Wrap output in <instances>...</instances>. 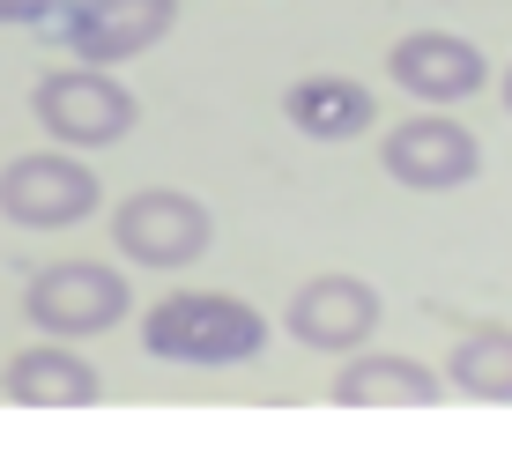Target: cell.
I'll list each match as a JSON object with an SVG mask.
<instances>
[{
    "label": "cell",
    "instance_id": "3957f363",
    "mask_svg": "<svg viewBox=\"0 0 512 460\" xmlns=\"http://www.w3.org/2000/svg\"><path fill=\"white\" fill-rule=\"evenodd\" d=\"M112 245L134 268H193L216 245V216L186 186H141L112 208Z\"/></svg>",
    "mask_w": 512,
    "mask_h": 460
},
{
    "label": "cell",
    "instance_id": "6da1fadb",
    "mask_svg": "<svg viewBox=\"0 0 512 460\" xmlns=\"http://www.w3.org/2000/svg\"><path fill=\"white\" fill-rule=\"evenodd\" d=\"M141 349L193 371L253 364L268 349V312H253L231 290H171L156 297V312H141Z\"/></svg>",
    "mask_w": 512,
    "mask_h": 460
},
{
    "label": "cell",
    "instance_id": "7a4b0ae2",
    "mask_svg": "<svg viewBox=\"0 0 512 460\" xmlns=\"http://www.w3.org/2000/svg\"><path fill=\"white\" fill-rule=\"evenodd\" d=\"M30 112H38V127L60 141V149L82 156V149H112V141H127L134 119H141V104H134V90L112 75V67L75 60V67H60V75H38Z\"/></svg>",
    "mask_w": 512,
    "mask_h": 460
},
{
    "label": "cell",
    "instance_id": "30bf717a",
    "mask_svg": "<svg viewBox=\"0 0 512 460\" xmlns=\"http://www.w3.org/2000/svg\"><path fill=\"white\" fill-rule=\"evenodd\" d=\"M334 409H438L446 401V371L401 357V349H349V364L334 371Z\"/></svg>",
    "mask_w": 512,
    "mask_h": 460
},
{
    "label": "cell",
    "instance_id": "277c9868",
    "mask_svg": "<svg viewBox=\"0 0 512 460\" xmlns=\"http://www.w3.org/2000/svg\"><path fill=\"white\" fill-rule=\"evenodd\" d=\"M23 312L45 334H60V342H82V334H112L119 320H127L134 290H127V275L104 268V260H52V268L30 275Z\"/></svg>",
    "mask_w": 512,
    "mask_h": 460
},
{
    "label": "cell",
    "instance_id": "52a82bcc",
    "mask_svg": "<svg viewBox=\"0 0 512 460\" xmlns=\"http://www.w3.org/2000/svg\"><path fill=\"white\" fill-rule=\"evenodd\" d=\"M282 327H290V342L320 349V357H349L379 334V290L364 275H312L290 290Z\"/></svg>",
    "mask_w": 512,
    "mask_h": 460
},
{
    "label": "cell",
    "instance_id": "ba28073f",
    "mask_svg": "<svg viewBox=\"0 0 512 460\" xmlns=\"http://www.w3.org/2000/svg\"><path fill=\"white\" fill-rule=\"evenodd\" d=\"M179 30V0H75L60 15V38L75 60L90 67H119V60H141Z\"/></svg>",
    "mask_w": 512,
    "mask_h": 460
},
{
    "label": "cell",
    "instance_id": "9a60e30c",
    "mask_svg": "<svg viewBox=\"0 0 512 460\" xmlns=\"http://www.w3.org/2000/svg\"><path fill=\"white\" fill-rule=\"evenodd\" d=\"M505 112H512V75H505Z\"/></svg>",
    "mask_w": 512,
    "mask_h": 460
},
{
    "label": "cell",
    "instance_id": "5bb4252c",
    "mask_svg": "<svg viewBox=\"0 0 512 460\" xmlns=\"http://www.w3.org/2000/svg\"><path fill=\"white\" fill-rule=\"evenodd\" d=\"M60 15V0H0V23H45Z\"/></svg>",
    "mask_w": 512,
    "mask_h": 460
},
{
    "label": "cell",
    "instance_id": "4fadbf2b",
    "mask_svg": "<svg viewBox=\"0 0 512 460\" xmlns=\"http://www.w3.org/2000/svg\"><path fill=\"white\" fill-rule=\"evenodd\" d=\"M446 386L490 409H512V327H468L446 357Z\"/></svg>",
    "mask_w": 512,
    "mask_h": 460
},
{
    "label": "cell",
    "instance_id": "9c48e42d",
    "mask_svg": "<svg viewBox=\"0 0 512 460\" xmlns=\"http://www.w3.org/2000/svg\"><path fill=\"white\" fill-rule=\"evenodd\" d=\"M386 75H394L409 97H423V104H468L475 90H490L483 45L453 38V30H409V38H394Z\"/></svg>",
    "mask_w": 512,
    "mask_h": 460
},
{
    "label": "cell",
    "instance_id": "8fae6325",
    "mask_svg": "<svg viewBox=\"0 0 512 460\" xmlns=\"http://www.w3.org/2000/svg\"><path fill=\"white\" fill-rule=\"evenodd\" d=\"M0 394H8L15 409H90V401L104 394V379H97V364H82L75 349L52 334V342L15 349V357H8Z\"/></svg>",
    "mask_w": 512,
    "mask_h": 460
},
{
    "label": "cell",
    "instance_id": "8992f818",
    "mask_svg": "<svg viewBox=\"0 0 512 460\" xmlns=\"http://www.w3.org/2000/svg\"><path fill=\"white\" fill-rule=\"evenodd\" d=\"M379 164H386V179L409 186V193H453L483 171V141L461 119L423 112V119H401L394 134H379Z\"/></svg>",
    "mask_w": 512,
    "mask_h": 460
},
{
    "label": "cell",
    "instance_id": "5b68a950",
    "mask_svg": "<svg viewBox=\"0 0 512 460\" xmlns=\"http://www.w3.org/2000/svg\"><path fill=\"white\" fill-rule=\"evenodd\" d=\"M97 201H104V186L75 149H30V156H15V164L0 171V216L23 223V230L90 223Z\"/></svg>",
    "mask_w": 512,
    "mask_h": 460
},
{
    "label": "cell",
    "instance_id": "7c38bea8",
    "mask_svg": "<svg viewBox=\"0 0 512 460\" xmlns=\"http://www.w3.org/2000/svg\"><path fill=\"white\" fill-rule=\"evenodd\" d=\"M282 119H290L297 134H312V141H357V134H372L379 97L364 90V82H349V75H297L290 90H282Z\"/></svg>",
    "mask_w": 512,
    "mask_h": 460
}]
</instances>
